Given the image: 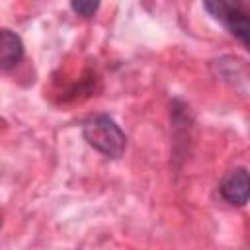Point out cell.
Returning a JSON list of instances; mask_svg holds the SVG:
<instances>
[{
  "label": "cell",
  "mask_w": 250,
  "mask_h": 250,
  "mask_svg": "<svg viewBox=\"0 0 250 250\" xmlns=\"http://www.w3.org/2000/svg\"><path fill=\"white\" fill-rule=\"evenodd\" d=\"M23 55L25 49L21 37L8 27H0V72L14 70L23 61Z\"/></svg>",
  "instance_id": "277c9868"
},
{
  "label": "cell",
  "mask_w": 250,
  "mask_h": 250,
  "mask_svg": "<svg viewBox=\"0 0 250 250\" xmlns=\"http://www.w3.org/2000/svg\"><path fill=\"white\" fill-rule=\"evenodd\" d=\"M0 227H2V215H0Z\"/></svg>",
  "instance_id": "8992f818"
},
{
  "label": "cell",
  "mask_w": 250,
  "mask_h": 250,
  "mask_svg": "<svg viewBox=\"0 0 250 250\" xmlns=\"http://www.w3.org/2000/svg\"><path fill=\"white\" fill-rule=\"evenodd\" d=\"M207 14L225 25V29L236 37L242 47L248 49L250 39V21L244 0H201Z\"/></svg>",
  "instance_id": "7a4b0ae2"
},
{
  "label": "cell",
  "mask_w": 250,
  "mask_h": 250,
  "mask_svg": "<svg viewBox=\"0 0 250 250\" xmlns=\"http://www.w3.org/2000/svg\"><path fill=\"white\" fill-rule=\"evenodd\" d=\"M100 2L102 0H70V8L80 18H92L98 12Z\"/></svg>",
  "instance_id": "5b68a950"
},
{
  "label": "cell",
  "mask_w": 250,
  "mask_h": 250,
  "mask_svg": "<svg viewBox=\"0 0 250 250\" xmlns=\"http://www.w3.org/2000/svg\"><path fill=\"white\" fill-rule=\"evenodd\" d=\"M217 191L221 199L232 207H244L248 203L250 195V180H248V170L244 166H236L229 170L223 180L217 186Z\"/></svg>",
  "instance_id": "3957f363"
},
{
  "label": "cell",
  "mask_w": 250,
  "mask_h": 250,
  "mask_svg": "<svg viewBox=\"0 0 250 250\" xmlns=\"http://www.w3.org/2000/svg\"><path fill=\"white\" fill-rule=\"evenodd\" d=\"M84 141L107 158H119L127 146V135L107 113H94L82 123Z\"/></svg>",
  "instance_id": "6da1fadb"
}]
</instances>
